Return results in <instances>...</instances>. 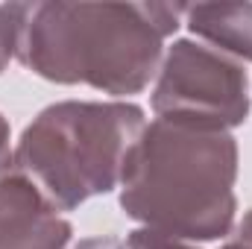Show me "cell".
<instances>
[{"label": "cell", "instance_id": "1", "mask_svg": "<svg viewBox=\"0 0 252 249\" xmlns=\"http://www.w3.org/2000/svg\"><path fill=\"white\" fill-rule=\"evenodd\" d=\"M185 3H27L18 62L56 85L141 94L158 73Z\"/></svg>", "mask_w": 252, "mask_h": 249}, {"label": "cell", "instance_id": "2", "mask_svg": "<svg viewBox=\"0 0 252 249\" xmlns=\"http://www.w3.org/2000/svg\"><path fill=\"white\" fill-rule=\"evenodd\" d=\"M238 141L229 132L153 121L129 150L121 208L182 241H220L235 226Z\"/></svg>", "mask_w": 252, "mask_h": 249}, {"label": "cell", "instance_id": "3", "mask_svg": "<svg viewBox=\"0 0 252 249\" xmlns=\"http://www.w3.org/2000/svg\"><path fill=\"white\" fill-rule=\"evenodd\" d=\"M144 109L126 100H64L32 118L15 147L21 170L59 211L121 185L124 164L144 132Z\"/></svg>", "mask_w": 252, "mask_h": 249}, {"label": "cell", "instance_id": "4", "mask_svg": "<svg viewBox=\"0 0 252 249\" xmlns=\"http://www.w3.org/2000/svg\"><path fill=\"white\" fill-rule=\"evenodd\" d=\"M150 103L158 121L229 132L250 118V79L238 59L179 38L161 59Z\"/></svg>", "mask_w": 252, "mask_h": 249}, {"label": "cell", "instance_id": "5", "mask_svg": "<svg viewBox=\"0 0 252 249\" xmlns=\"http://www.w3.org/2000/svg\"><path fill=\"white\" fill-rule=\"evenodd\" d=\"M73 226L15 164L0 176V249H64Z\"/></svg>", "mask_w": 252, "mask_h": 249}, {"label": "cell", "instance_id": "6", "mask_svg": "<svg viewBox=\"0 0 252 249\" xmlns=\"http://www.w3.org/2000/svg\"><path fill=\"white\" fill-rule=\"evenodd\" d=\"M185 24L208 47L238 62H252V3L185 6Z\"/></svg>", "mask_w": 252, "mask_h": 249}, {"label": "cell", "instance_id": "7", "mask_svg": "<svg viewBox=\"0 0 252 249\" xmlns=\"http://www.w3.org/2000/svg\"><path fill=\"white\" fill-rule=\"evenodd\" d=\"M24 15H27V3H0V73L6 70L9 59L18 53Z\"/></svg>", "mask_w": 252, "mask_h": 249}, {"label": "cell", "instance_id": "8", "mask_svg": "<svg viewBox=\"0 0 252 249\" xmlns=\"http://www.w3.org/2000/svg\"><path fill=\"white\" fill-rule=\"evenodd\" d=\"M126 247L129 249H199V247H193L190 241L173 238V235H164V232H156V229H147V226L129 232Z\"/></svg>", "mask_w": 252, "mask_h": 249}, {"label": "cell", "instance_id": "9", "mask_svg": "<svg viewBox=\"0 0 252 249\" xmlns=\"http://www.w3.org/2000/svg\"><path fill=\"white\" fill-rule=\"evenodd\" d=\"M15 164V156L9 153V121L0 115V176Z\"/></svg>", "mask_w": 252, "mask_h": 249}, {"label": "cell", "instance_id": "10", "mask_svg": "<svg viewBox=\"0 0 252 249\" xmlns=\"http://www.w3.org/2000/svg\"><path fill=\"white\" fill-rule=\"evenodd\" d=\"M70 249H126L121 238L115 235H103V238H85L79 244H73Z\"/></svg>", "mask_w": 252, "mask_h": 249}, {"label": "cell", "instance_id": "11", "mask_svg": "<svg viewBox=\"0 0 252 249\" xmlns=\"http://www.w3.org/2000/svg\"><path fill=\"white\" fill-rule=\"evenodd\" d=\"M235 238H241L244 244H250V247H252V211H247V214H244V220L238 223Z\"/></svg>", "mask_w": 252, "mask_h": 249}, {"label": "cell", "instance_id": "12", "mask_svg": "<svg viewBox=\"0 0 252 249\" xmlns=\"http://www.w3.org/2000/svg\"><path fill=\"white\" fill-rule=\"evenodd\" d=\"M223 249H252V247H250V244H244L241 238H232V241H229Z\"/></svg>", "mask_w": 252, "mask_h": 249}]
</instances>
